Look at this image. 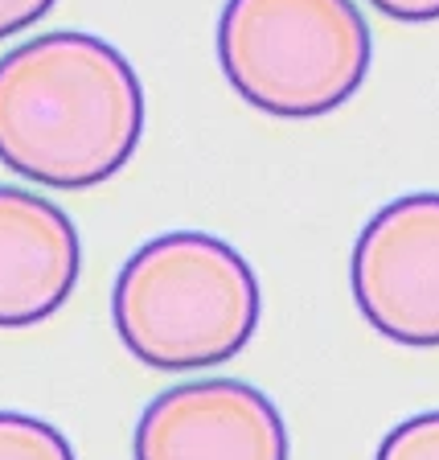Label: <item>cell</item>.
Instances as JSON below:
<instances>
[{"mask_svg":"<svg viewBox=\"0 0 439 460\" xmlns=\"http://www.w3.org/2000/svg\"><path fill=\"white\" fill-rule=\"evenodd\" d=\"M373 460H439V411H423L386 431Z\"/></svg>","mask_w":439,"mask_h":460,"instance_id":"obj_8","label":"cell"},{"mask_svg":"<svg viewBox=\"0 0 439 460\" xmlns=\"http://www.w3.org/2000/svg\"><path fill=\"white\" fill-rule=\"evenodd\" d=\"M378 13H386L391 21H407V25H427L439 21V0H370Z\"/></svg>","mask_w":439,"mask_h":460,"instance_id":"obj_10","label":"cell"},{"mask_svg":"<svg viewBox=\"0 0 439 460\" xmlns=\"http://www.w3.org/2000/svg\"><path fill=\"white\" fill-rule=\"evenodd\" d=\"M57 0H0V41L13 33H25L29 25H38Z\"/></svg>","mask_w":439,"mask_h":460,"instance_id":"obj_9","label":"cell"},{"mask_svg":"<svg viewBox=\"0 0 439 460\" xmlns=\"http://www.w3.org/2000/svg\"><path fill=\"white\" fill-rule=\"evenodd\" d=\"M136 460H287V423L239 378L169 386L136 423Z\"/></svg>","mask_w":439,"mask_h":460,"instance_id":"obj_5","label":"cell"},{"mask_svg":"<svg viewBox=\"0 0 439 460\" xmlns=\"http://www.w3.org/2000/svg\"><path fill=\"white\" fill-rule=\"evenodd\" d=\"M370 25L354 0H226L218 66L250 107L316 119L357 95L370 75Z\"/></svg>","mask_w":439,"mask_h":460,"instance_id":"obj_3","label":"cell"},{"mask_svg":"<svg viewBox=\"0 0 439 460\" xmlns=\"http://www.w3.org/2000/svg\"><path fill=\"white\" fill-rule=\"evenodd\" d=\"M247 255L206 230H169L127 255L111 288L124 349L153 370H206L239 358L259 329Z\"/></svg>","mask_w":439,"mask_h":460,"instance_id":"obj_2","label":"cell"},{"mask_svg":"<svg viewBox=\"0 0 439 460\" xmlns=\"http://www.w3.org/2000/svg\"><path fill=\"white\" fill-rule=\"evenodd\" d=\"M0 460H75V448L38 415L0 411Z\"/></svg>","mask_w":439,"mask_h":460,"instance_id":"obj_7","label":"cell"},{"mask_svg":"<svg viewBox=\"0 0 439 460\" xmlns=\"http://www.w3.org/2000/svg\"><path fill=\"white\" fill-rule=\"evenodd\" d=\"M144 83L111 41L54 29L0 58V164L49 190H91L132 161Z\"/></svg>","mask_w":439,"mask_h":460,"instance_id":"obj_1","label":"cell"},{"mask_svg":"<svg viewBox=\"0 0 439 460\" xmlns=\"http://www.w3.org/2000/svg\"><path fill=\"white\" fill-rule=\"evenodd\" d=\"M83 276V239L62 206L0 185V329L41 325Z\"/></svg>","mask_w":439,"mask_h":460,"instance_id":"obj_6","label":"cell"},{"mask_svg":"<svg viewBox=\"0 0 439 460\" xmlns=\"http://www.w3.org/2000/svg\"><path fill=\"white\" fill-rule=\"evenodd\" d=\"M354 300L370 329L411 349L439 345V193H407L354 243Z\"/></svg>","mask_w":439,"mask_h":460,"instance_id":"obj_4","label":"cell"}]
</instances>
